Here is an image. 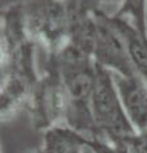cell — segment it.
Wrapping results in <instances>:
<instances>
[{
  "label": "cell",
  "instance_id": "6da1fadb",
  "mask_svg": "<svg viewBox=\"0 0 147 153\" xmlns=\"http://www.w3.org/2000/svg\"><path fill=\"white\" fill-rule=\"evenodd\" d=\"M91 108L100 137L115 143L137 133L124 111L111 71L98 63Z\"/></svg>",
  "mask_w": 147,
  "mask_h": 153
},
{
  "label": "cell",
  "instance_id": "7a4b0ae2",
  "mask_svg": "<svg viewBox=\"0 0 147 153\" xmlns=\"http://www.w3.org/2000/svg\"><path fill=\"white\" fill-rule=\"evenodd\" d=\"M111 74L124 111L134 130L137 133L147 131V83L137 71L131 74L111 71Z\"/></svg>",
  "mask_w": 147,
  "mask_h": 153
},
{
  "label": "cell",
  "instance_id": "3957f363",
  "mask_svg": "<svg viewBox=\"0 0 147 153\" xmlns=\"http://www.w3.org/2000/svg\"><path fill=\"white\" fill-rule=\"evenodd\" d=\"M31 14L32 32L41 37L49 46L61 50L59 44L67 36L65 9L55 0H41Z\"/></svg>",
  "mask_w": 147,
  "mask_h": 153
},
{
  "label": "cell",
  "instance_id": "277c9868",
  "mask_svg": "<svg viewBox=\"0 0 147 153\" xmlns=\"http://www.w3.org/2000/svg\"><path fill=\"white\" fill-rule=\"evenodd\" d=\"M105 21L119 35L133 68L147 83V36L141 33L137 27L131 26L120 16L114 18L105 17Z\"/></svg>",
  "mask_w": 147,
  "mask_h": 153
},
{
  "label": "cell",
  "instance_id": "5b68a950",
  "mask_svg": "<svg viewBox=\"0 0 147 153\" xmlns=\"http://www.w3.org/2000/svg\"><path fill=\"white\" fill-rule=\"evenodd\" d=\"M91 138L67 125H56L45 131L42 148L50 153H92Z\"/></svg>",
  "mask_w": 147,
  "mask_h": 153
},
{
  "label": "cell",
  "instance_id": "8992f818",
  "mask_svg": "<svg viewBox=\"0 0 147 153\" xmlns=\"http://www.w3.org/2000/svg\"><path fill=\"white\" fill-rule=\"evenodd\" d=\"M92 153H128L123 142H110L102 137H93L90 142Z\"/></svg>",
  "mask_w": 147,
  "mask_h": 153
},
{
  "label": "cell",
  "instance_id": "52a82bcc",
  "mask_svg": "<svg viewBox=\"0 0 147 153\" xmlns=\"http://www.w3.org/2000/svg\"><path fill=\"white\" fill-rule=\"evenodd\" d=\"M128 153H147V131L134 133L122 140Z\"/></svg>",
  "mask_w": 147,
  "mask_h": 153
},
{
  "label": "cell",
  "instance_id": "ba28073f",
  "mask_svg": "<svg viewBox=\"0 0 147 153\" xmlns=\"http://www.w3.org/2000/svg\"><path fill=\"white\" fill-rule=\"evenodd\" d=\"M92 1H98L102 4H119L120 0H92Z\"/></svg>",
  "mask_w": 147,
  "mask_h": 153
},
{
  "label": "cell",
  "instance_id": "9c48e42d",
  "mask_svg": "<svg viewBox=\"0 0 147 153\" xmlns=\"http://www.w3.org/2000/svg\"><path fill=\"white\" fill-rule=\"evenodd\" d=\"M23 153H42V152H41V148H40V149H35V151H27V152H23Z\"/></svg>",
  "mask_w": 147,
  "mask_h": 153
},
{
  "label": "cell",
  "instance_id": "30bf717a",
  "mask_svg": "<svg viewBox=\"0 0 147 153\" xmlns=\"http://www.w3.org/2000/svg\"><path fill=\"white\" fill-rule=\"evenodd\" d=\"M41 152H42V153H50L49 151H46V149H45V148H41Z\"/></svg>",
  "mask_w": 147,
  "mask_h": 153
}]
</instances>
